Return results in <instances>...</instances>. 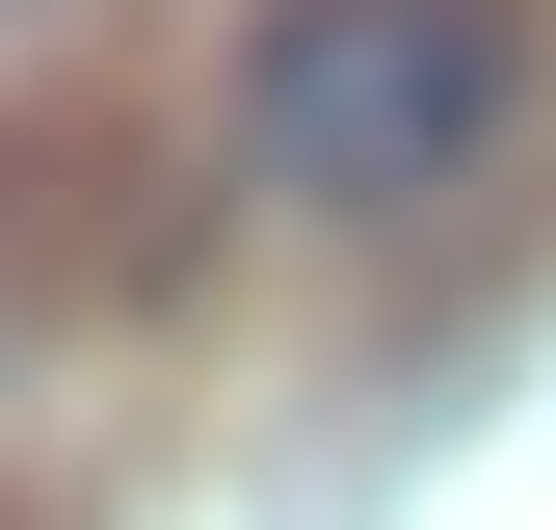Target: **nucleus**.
Returning a JSON list of instances; mask_svg holds the SVG:
<instances>
[{
  "mask_svg": "<svg viewBox=\"0 0 556 530\" xmlns=\"http://www.w3.org/2000/svg\"><path fill=\"white\" fill-rule=\"evenodd\" d=\"M504 132H530V0H265L239 27V160L344 239L451 213Z\"/></svg>",
  "mask_w": 556,
  "mask_h": 530,
  "instance_id": "nucleus-1",
  "label": "nucleus"
}]
</instances>
